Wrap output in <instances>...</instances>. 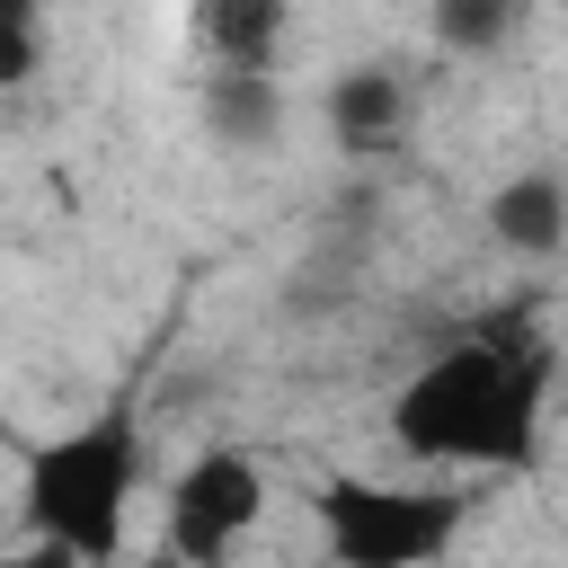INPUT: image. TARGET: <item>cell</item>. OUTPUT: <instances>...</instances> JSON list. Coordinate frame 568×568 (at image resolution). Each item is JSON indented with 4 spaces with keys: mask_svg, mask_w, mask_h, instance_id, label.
I'll return each instance as SVG.
<instances>
[{
    "mask_svg": "<svg viewBox=\"0 0 568 568\" xmlns=\"http://www.w3.org/2000/svg\"><path fill=\"white\" fill-rule=\"evenodd\" d=\"M36 71V0H0V80Z\"/></svg>",
    "mask_w": 568,
    "mask_h": 568,
    "instance_id": "cell-10",
    "label": "cell"
},
{
    "mask_svg": "<svg viewBox=\"0 0 568 568\" xmlns=\"http://www.w3.org/2000/svg\"><path fill=\"white\" fill-rule=\"evenodd\" d=\"M133 470H142V444H133V417H115V408L53 435V444H36L27 453V532L62 541L80 559H115Z\"/></svg>",
    "mask_w": 568,
    "mask_h": 568,
    "instance_id": "cell-2",
    "label": "cell"
},
{
    "mask_svg": "<svg viewBox=\"0 0 568 568\" xmlns=\"http://www.w3.org/2000/svg\"><path fill=\"white\" fill-rule=\"evenodd\" d=\"M204 115H213V133L222 142H266V124H275V80L266 71H213V89H204Z\"/></svg>",
    "mask_w": 568,
    "mask_h": 568,
    "instance_id": "cell-8",
    "label": "cell"
},
{
    "mask_svg": "<svg viewBox=\"0 0 568 568\" xmlns=\"http://www.w3.org/2000/svg\"><path fill=\"white\" fill-rule=\"evenodd\" d=\"M541 399H550V346L524 328H488V337L444 346L390 399V435L417 462L524 470L541 453Z\"/></svg>",
    "mask_w": 568,
    "mask_h": 568,
    "instance_id": "cell-1",
    "label": "cell"
},
{
    "mask_svg": "<svg viewBox=\"0 0 568 568\" xmlns=\"http://www.w3.org/2000/svg\"><path fill=\"white\" fill-rule=\"evenodd\" d=\"M142 568H186V559H178V550H160V559H142Z\"/></svg>",
    "mask_w": 568,
    "mask_h": 568,
    "instance_id": "cell-12",
    "label": "cell"
},
{
    "mask_svg": "<svg viewBox=\"0 0 568 568\" xmlns=\"http://www.w3.org/2000/svg\"><path fill=\"white\" fill-rule=\"evenodd\" d=\"M399 115H408V98H399L390 71H346V80L328 89V124H337V142H355V151H382V142L399 133Z\"/></svg>",
    "mask_w": 568,
    "mask_h": 568,
    "instance_id": "cell-7",
    "label": "cell"
},
{
    "mask_svg": "<svg viewBox=\"0 0 568 568\" xmlns=\"http://www.w3.org/2000/svg\"><path fill=\"white\" fill-rule=\"evenodd\" d=\"M0 568H80V550H62V541H36V550H18V559H0Z\"/></svg>",
    "mask_w": 568,
    "mask_h": 568,
    "instance_id": "cell-11",
    "label": "cell"
},
{
    "mask_svg": "<svg viewBox=\"0 0 568 568\" xmlns=\"http://www.w3.org/2000/svg\"><path fill=\"white\" fill-rule=\"evenodd\" d=\"M320 524L337 568H426L462 532V497H417V488H373V479H328Z\"/></svg>",
    "mask_w": 568,
    "mask_h": 568,
    "instance_id": "cell-3",
    "label": "cell"
},
{
    "mask_svg": "<svg viewBox=\"0 0 568 568\" xmlns=\"http://www.w3.org/2000/svg\"><path fill=\"white\" fill-rule=\"evenodd\" d=\"M488 231H497L506 248H524V257H550V248L568 240V186H559L550 169L506 178V186L488 195Z\"/></svg>",
    "mask_w": 568,
    "mask_h": 568,
    "instance_id": "cell-5",
    "label": "cell"
},
{
    "mask_svg": "<svg viewBox=\"0 0 568 568\" xmlns=\"http://www.w3.org/2000/svg\"><path fill=\"white\" fill-rule=\"evenodd\" d=\"M257 515H266V479H257V462L231 453V444H213V453H195L186 479L169 488V550H178L186 568H222L231 541H240Z\"/></svg>",
    "mask_w": 568,
    "mask_h": 568,
    "instance_id": "cell-4",
    "label": "cell"
},
{
    "mask_svg": "<svg viewBox=\"0 0 568 568\" xmlns=\"http://www.w3.org/2000/svg\"><path fill=\"white\" fill-rule=\"evenodd\" d=\"M515 27V0H435V36L462 53H497Z\"/></svg>",
    "mask_w": 568,
    "mask_h": 568,
    "instance_id": "cell-9",
    "label": "cell"
},
{
    "mask_svg": "<svg viewBox=\"0 0 568 568\" xmlns=\"http://www.w3.org/2000/svg\"><path fill=\"white\" fill-rule=\"evenodd\" d=\"M195 27L231 71H266V53L284 36V0H195Z\"/></svg>",
    "mask_w": 568,
    "mask_h": 568,
    "instance_id": "cell-6",
    "label": "cell"
}]
</instances>
